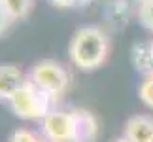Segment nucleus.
Listing matches in <instances>:
<instances>
[{
  "mask_svg": "<svg viewBox=\"0 0 153 142\" xmlns=\"http://www.w3.org/2000/svg\"><path fill=\"white\" fill-rule=\"evenodd\" d=\"M110 55V36L97 25L81 27L68 44V57L76 68L91 72L100 68Z\"/></svg>",
  "mask_w": 153,
  "mask_h": 142,
  "instance_id": "1",
  "label": "nucleus"
},
{
  "mask_svg": "<svg viewBox=\"0 0 153 142\" xmlns=\"http://www.w3.org/2000/svg\"><path fill=\"white\" fill-rule=\"evenodd\" d=\"M53 102H55V99L44 93L42 89H38L32 81H28V78L8 100L11 112L27 121H42L53 110Z\"/></svg>",
  "mask_w": 153,
  "mask_h": 142,
  "instance_id": "2",
  "label": "nucleus"
},
{
  "mask_svg": "<svg viewBox=\"0 0 153 142\" xmlns=\"http://www.w3.org/2000/svg\"><path fill=\"white\" fill-rule=\"evenodd\" d=\"M28 81H32L38 89L48 93L49 97L59 99L62 97L68 89L70 84V74L68 70L62 67L59 61L53 59H42L36 64H32V68L28 70Z\"/></svg>",
  "mask_w": 153,
  "mask_h": 142,
  "instance_id": "3",
  "label": "nucleus"
},
{
  "mask_svg": "<svg viewBox=\"0 0 153 142\" xmlns=\"http://www.w3.org/2000/svg\"><path fill=\"white\" fill-rule=\"evenodd\" d=\"M42 135L48 142H76L78 138V125H76L74 110L53 108L48 116L40 121Z\"/></svg>",
  "mask_w": 153,
  "mask_h": 142,
  "instance_id": "4",
  "label": "nucleus"
},
{
  "mask_svg": "<svg viewBox=\"0 0 153 142\" xmlns=\"http://www.w3.org/2000/svg\"><path fill=\"white\" fill-rule=\"evenodd\" d=\"M123 137L131 142H153V117L148 114L131 116L125 121Z\"/></svg>",
  "mask_w": 153,
  "mask_h": 142,
  "instance_id": "5",
  "label": "nucleus"
},
{
  "mask_svg": "<svg viewBox=\"0 0 153 142\" xmlns=\"http://www.w3.org/2000/svg\"><path fill=\"white\" fill-rule=\"evenodd\" d=\"M27 81V76L17 64L4 63L0 64V100H8L15 95V91Z\"/></svg>",
  "mask_w": 153,
  "mask_h": 142,
  "instance_id": "6",
  "label": "nucleus"
},
{
  "mask_svg": "<svg viewBox=\"0 0 153 142\" xmlns=\"http://www.w3.org/2000/svg\"><path fill=\"white\" fill-rule=\"evenodd\" d=\"M76 125H78V138L76 142H95L98 137V120L95 114L85 108H74Z\"/></svg>",
  "mask_w": 153,
  "mask_h": 142,
  "instance_id": "7",
  "label": "nucleus"
},
{
  "mask_svg": "<svg viewBox=\"0 0 153 142\" xmlns=\"http://www.w3.org/2000/svg\"><path fill=\"white\" fill-rule=\"evenodd\" d=\"M131 63L136 72L146 76L153 74V40L151 42H136L131 49Z\"/></svg>",
  "mask_w": 153,
  "mask_h": 142,
  "instance_id": "8",
  "label": "nucleus"
},
{
  "mask_svg": "<svg viewBox=\"0 0 153 142\" xmlns=\"http://www.w3.org/2000/svg\"><path fill=\"white\" fill-rule=\"evenodd\" d=\"M134 6L136 4L132 0H110L106 6V17L115 28H123L131 21Z\"/></svg>",
  "mask_w": 153,
  "mask_h": 142,
  "instance_id": "9",
  "label": "nucleus"
},
{
  "mask_svg": "<svg viewBox=\"0 0 153 142\" xmlns=\"http://www.w3.org/2000/svg\"><path fill=\"white\" fill-rule=\"evenodd\" d=\"M0 2L4 4V8L8 10V13L11 15L13 21L27 19L34 6V0H0Z\"/></svg>",
  "mask_w": 153,
  "mask_h": 142,
  "instance_id": "10",
  "label": "nucleus"
},
{
  "mask_svg": "<svg viewBox=\"0 0 153 142\" xmlns=\"http://www.w3.org/2000/svg\"><path fill=\"white\" fill-rule=\"evenodd\" d=\"M138 97H140V100H142L148 108L153 110V74L151 76H146L144 81L140 84V87H138Z\"/></svg>",
  "mask_w": 153,
  "mask_h": 142,
  "instance_id": "11",
  "label": "nucleus"
},
{
  "mask_svg": "<svg viewBox=\"0 0 153 142\" xmlns=\"http://www.w3.org/2000/svg\"><path fill=\"white\" fill-rule=\"evenodd\" d=\"M138 19L148 31L153 32V0H146L138 6Z\"/></svg>",
  "mask_w": 153,
  "mask_h": 142,
  "instance_id": "12",
  "label": "nucleus"
},
{
  "mask_svg": "<svg viewBox=\"0 0 153 142\" xmlns=\"http://www.w3.org/2000/svg\"><path fill=\"white\" fill-rule=\"evenodd\" d=\"M8 142H48V140H44L40 135H36L30 129H15L10 135Z\"/></svg>",
  "mask_w": 153,
  "mask_h": 142,
  "instance_id": "13",
  "label": "nucleus"
},
{
  "mask_svg": "<svg viewBox=\"0 0 153 142\" xmlns=\"http://www.w3.org/2000/svg\"><path fill=\"white\" fill-rule=\"evenodd\" d=\"M11 23H13L11 15L8 13V10L4 8V4L0 2V36H2V34H4V32L11 27Z\"/></svg>",
  "mask_w": 153,
  "mask_h": 142,
  "instance_id": "14",
  "label": "nucleus"
},
{
  "mask_svg": "<svg viewBox=\"0 0 153 142\" xmlns=\"http://www.w3.org/2000/svg\"><path fill=\"white\" fill-rule=\"evenodd\" d=\"M55 8H76L79 4V0H49Z\"/></svg>",
  "mask_w": 153,
  "mask_h": 142,
  "instance_id": "15",
  "label": "nucleus"
},
{
  "mask_svg": "<svg viewBox=\"0 0 153 142\" xmlns=\"http://www.w3.org/2000/svg\"><path fill=\"white\" fill-rule=\"evenodd\" d=\"M114 142H131V140H128V138H125V137H119V138H115Z\"/></svg>",
  "mask_w": 153,
  "mask_h": 142,
  "instance_id": "16",
  "label": "nucleus"
},
{
  "mask_svg": "<svg viewBox=\"0 0 153 142\" xmlns=\"http://www.w3.org/2000/svg\"><path fill=\"white\" fill-rule=\"evenodd\" d=\"M132 2H134V4H136V6H140V4H144V2H146V0H132Z\"/></svg>",
  "mask_w": 153,
  "mask_h": 142,
  "instance_id": "17",
  "label": "nucleus"
}]
</instances>
